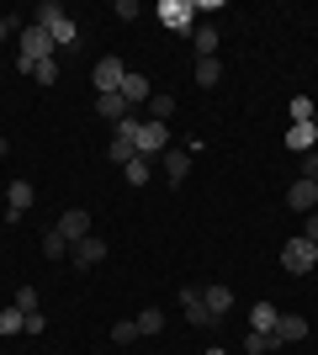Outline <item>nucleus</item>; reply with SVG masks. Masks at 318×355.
<instances>
[{
    "mask_svg": "<svg viewBox=\"0 0 318 355\" xmlns=\"http://www.w3.org/2000/svg\"><path fill=\"white\" fill-rule=\"evenodd\" d=\"M16 43H21V74H32L37 69V64L43 59H53V53H59V48H53V37H48V27H37V21H27V27L16 32Z\"/></svg>",
    "mask_w": 318,
    "mask_h": 355,
    "instance_id": "nucleus-1",
    "label": "nucleus"
},
{
    "mask_svg": "<svg viewBox=\"0 0 318 355\" xmlns=\"http://www.w3.org/2000/svg\"><path fill=\"white\" fill-rule=\"evenodd\" d=\"M281 266H287L292 276H308V270L318 266V244H308L303 234H292L287 244H281Z\"/></svg>",
    "mask_w": 318,
    "mask_h": 355,
    "instance_id": "nucleus-2",
    "label": "nucleus"
},
{
    "mask_svg": "<svg viewBox=\"0 0 318 355\" xmlns=\"http://www.w3.org/2000/svg\"><path fill=\"white\" fill-rule=\"evenodd\" d=\"M170 144H175V138H170V122H143V128H138V159H159Z\"/></svg>",
    "mask_w": 318,
    "mask_h": 355,
    "instance_id": "nucleus-3",
    "label": "nucleus"
},
{
    "mask_svg": "<svg viewBox=\"0 0 318 355\" xmlns=\"http://www.w3.org/2000/svg\"><path fill=\"white\" fill-rule=\"evenodd\" d=\"M91 80H96V96H117L122 80H127V64H122V59H96Z\"/></svg>",
    "mask_w": 318,
    "mask_h": 355,
    "instance_id": "nucleus-4",
    "label": "nucleus"
},
{
    "mask_svg": "<svg viewBox=\"0 0 318 355\" xmlns=\"http://www.w3.org/2000/svg\"><path fill=\"white\" fill-rule=\"evenodd\" d=\"M191 16H197V0H159V21L170 32H191Z\"/></svg>",
    "mask_w": 318,
    "mask_h": 355,
    "instance_id": "nucleus-5",
    "label": "nucleus"
},
{
    "mask_svg": "<svg viewBox=\"0 0 318 355\" xmlns=\"http://www.w3.org/2000/svg\"><path fill=\"white\" fill-rule=\"evenodd\" d=\"M159 170H165V180H170V186H181V180L191 175V154H186L181 144H170L165 154H159Z\"/></svg>",
    "mask_w": 318,
    "mask_h": 355,
    "instance_id": "nucleus-6",
    "label": "nucleus"
},
{
    "mask_svg": "<svg viewBox=\"0 0 318 355\" xmlns=\"http://www.w3.org/2000/svg\"><path fill=\"white\" fill-rule=\"evenodd\" d=\"M287 207H292V212H303V218H308V212L318 207V180H303V175H297V180L287 186Z\"/></svg>",
    "mask_w": 318,
    "mask_h": 355,
    "instance_id": "nucleus-7",
    "label": "nucleus"
},
{
    "mask_svg": "<svg viewBox=\"0 0 318 355\" xmlns=\"http://www.w3.org/2000/svg\"><path fill=\"white\" fill-rule=\"evenodd\" d=\"M53 228H59L69 244H80V239H91V212H85V207H69L59 223H53Z\"/></svg>",
    "mask_w": 318,
    "mask_h": 355,
    "instance_id": "nucleus-8",
    "label": "nucleus"
},
{
    "mask_svg": "<svg viewBox=\"0 0 318 355\" xmlns=\"http://www.w3.org/2000/svg\"><path fill=\"white\" fill-rule=\"evenodd\" d=\"M308 329H313V324H308L303 313H281V324H276V329H271V334H276V340H281V350H287V345H297V340H308Z\"/></svg>",
    "mask_w": 318,
    "mask_h": 355,
    "instance_id": "nucleus-9",
    "label": "nucleus"
},
{
    "mask_svg": "<svg viewBox=\"0 0 318 355\" xmlns=\"http://www.w3.org/2000/svg\"><path fill=\"white\" fill-rule=\"evenodd\" d=\"M27 207H32V180H11V191H6V223H21Z\"/></svg>",
    "mask_w": 318,
    "mask_h": 355,
    "instance_id": "nucleus-10",
    "label": "nucleus"
},
{
    "mask_svg": "<svg viewBox=\"0 0 318 355\" xmlns=\"http://www.w3.org/2000/svg\"><path fill=\"white\" fill-rule=\"evenodd\" d=\"M101 260H106V239H80V244H75V270H96V266H101Z\"/></svg>",
    "mask_w": 318,
    "mask_h": 355,
    "instance_id": "nucleus-11",
    "label": "nucleus"
},
{
    "mask_svg": "<svg viewBox=\"0 0 318 355\" xmlns=\"http://www.w3.org/2000/svg\"><path fill=\"white\" fill-rule=\"evenodd\" d=\"M287 148H292V154H313V148H318V128H313V122H292V128H287Z\"/></svg>",
    "mask_w": 318,
    "mask_h": 355,
    "instance_id": "nucleus-12",
    "label": "nucleus"
},
{
    "mask_svg": "<svg viewBox=\"0 0 318 355\" xmlns=\"http://www.w3.org/2000/svg\"><path fill=\"white\" fill-rule=\"evenodd\" d=\"M117 96H122V101H127V106H138V101L149 106L154 85H149V80H143V74H133V69H127V80H122V90H117Z\"/></svg>",
    "mask_w": 318,
    "mask_h": 355,
    "instance_id": "nucleus-13",
    "label": "nucleus"
},
{
    "mask_svg": "<svg viewBox=\"0 0 318 355\" xmlns=\"http://www.w3.org/2000/svg\"><path fill=\"white\" fill-rule=\"evenodd\" d=\"M181 308H186V318H191L197 329L212 324V313H207V302H202V292H191V286H181Z\"/></svg>",
    "mask_w": 318,
    "mask_h": 355,
    "instance_id": "nucleus-14",
    "label": "nucleus"
},
{
    "mask_svg": "<svg viewBox=\"0 0 318 355\" xmlns=\"http://www.w3.org/2000/svg\"><path fill=\"white\" fill-rule=\"evenodd\" d=\"M202 302H207V313H212V324H218V318H223V313L233 308V292H228V286L218 282V286H207V292H202Z\"/></svg>",
    "mask_w": 318,
    "mask_h": 355,
    "instance_id": "nucleus-15",
    "label": "nucleus"
},
{
    "mask_svg": "<svg viewBox=\"0 0 318 355\" xmlns=\"http://www.w3.org/2000/svg\"><path fill=\"white\" fill-rule=\"evenodd\" d=\"M276 324H281V313H276V302H255V308H249V329H255V334H271Z\"/></svg>",
    "mask_w": 318,
    "mask_h": 355,
    "instance_id": "nucleus-16",
    "label": "nucleus"
},
{
    "mask_svg": "<svg viewBox=\"0 0 318 355\" xmlns=\"http://www.w3.org/2000/svg\"><path fill=\"white\" fill-rule=\"evenodd\" d=\"M48 37H53V48H75V43H80V27L64 16V21H53V27H48Z\"/></svg>",
    "mask_w": 318,
    "mask_h": 355,
    "instance_id": "nucleus-17",
    "label": "nucleus"
},
{
    "mask_svg": "<svg viewBox=\"0 0 318 355\" xmlns=\"http://www.w3.org/2000/svg\"><path fill=\"white\" fill-rule=\"evenodd\" d=\"M122 175H127V186H149V180H154V159H133V164H122Z\"/></svg>",
    "mask_w": 318,
    "mask_h": 355,
    "instance_id": "nucleus-18",
    "label": "nucleus"
},
{
    "mask_svg": "<svg viewBox=\"0 0 318 355\" xmlns=\"http://www.w3.org/2000/svg\"><path fill=\"white\" fill-rule=\"evenodd\" d=\"M96 112H101L106 122H122L127 117V101H122V96H96Z\"/></svg>",
    "mask_w": 318,
    "mask_h": 355,
    "instance_id": "nucleus-19",
    "label": "nucleus"
},
{
    "mask_svg": "<svg viewBox=\"0 0 318 355\" xmlns=\"http://www.w3.org/2000/svg\"><path fill=\"white\" fill-rule=\"evenodd\" d=\"M170 117H175V96H165V90L149 96V122H170Z\"/></svg>",
    "mask_w": 318,
    "mask_h": 355,
    "instance_id": "nucleus-20",
    "label": "nucleus"
},
{
    "mask_svg": "<svg viewBox=\"0 0 318 355\" xmlns=\"http://www.w3.org/2000/svg\"><path fill=\"white\" fill-rule=\"evenodd\" d=\"M271 350H281V340H276V334H255V329H249V340H244V355H271Z\"/></svg>",
    "mask_w": 318,
    "mask_h": 355,
    "instance_id": "nucleus-21",
    "label": "nucleus"
},
{
    "mask_svg": "<svg viewBox=\"0 0 318 355\" xmlns=\"http://www.w3.org/2000/svg\"><path fill=\"white\" fill-rule=\"evenodd\" d=\"M197 59H218V27H197Z\"/></svg>",
    "mask_w": 318,
    "mask_h": 355,
    "instance_id": "nucleus-22",
    "label": "nucleus"
},
{
    "mask_svg": "<svg viewBox=\"0 0 318 355\" xmlns=\"http://www.w3.org/2000/svg\"><path fill=\"white\" fill-rule=\"evenodd\" d=\"M106 159H112V164H133V159H138V148L127 144V138H112V144H106Z\"/></svg>",
    "mask_w": 318,
    "mask_h": 355,
    "instance_id": "nucleus-23",
    "label": "nucleus"
},
{
    "mask_svg": "<svg viewBox=\"0 0 318 355\" xmlns=\"http://www.w3.org/2000/svg\"><path fill=\"white\" fill-rule=\"evenodd\" d=\"M287 112H292V122H313L318 101H313V96H292V101H287Z\"/></svg>",
    "mask_w": 318,
    "mask_h": 355,
    "instance_id": "nucleus-24",
    "label": "nucleus"
},
{
    "mask_svg": "<svg viewBox=\"0 0 318 355\" xmlns=\"http://www.w3.org/2000/svg\"><path fill=\"white\" fill-rule=\"evenodd\" d=\"M218 80H223V64L218 59H197V85L207 90V85H218Z\"/></svg>",
    "mask_w": 318,
    "mask_h": 355,
    "instance_id": "nucleus-25",
    "label": "nucleus"
},
{
    "mask_svg": "<svg viewBox=\"0 0 318 355\" xmlns=\"http://www.w3.org/2000/svg\"><path fill=\"white\" fill-rule=\"evenodd\" d=\"M32 21H37V27H53V21H64V6L59 0H43V6L32 11Z\"/></svg>",
    "mask_w": 318,
    "mask_h": 355,
    "instance_id": "nucleus-26",
    "label": "nucleus"
},
{
    "mask_svg": "<svg viewBox=\"0 0 318 355\" xmlns=\"http://www.w3.org/2000/svg\"><path fill=\"white\" fill-rule=\"evenodd\" d=\"M133 324H138V334H159V329H165V313H159V308H143Z\"/></svg>",
    "mask_w": 318,
    "mask_h": 355,
    "instance_id": "nucleus-27",
    "label": "nucleus"
},
{
    "mask_svg": "<svg viewBox=\"0 0 318 355\" xmlns=\"http://www.w3.org/2000/svg\"><path fill=\"white\" fill-rule=\"evenodd\" d=\"M64 250H69V239H64L59 228H48V234H43V254H48V260H64Z\"/></svg>",
    "mask_w": 318,
    "mask_h": 355,
    "instance_id": "nucleus-28",
    "label": "nucleus"
},
{
    "mask_svg": "<svg viewBox=\"0 0 318 355\" xmlns=\"http://www.w3.org/2000/svg\"><path fill=\"white\" fill-rule=\"evenodd\" d=\"M21 329H27V313H21V308H6V313H0V334H21Z\"/></svg>",
    "mask_w": 318,
    "mask_h": 355,
    "instance_id": "nucleus-29",
    "label": "nucleus"
},
{
    "mask_svg": "<svg viewBox=\"0 0 318 355\" xmlns=\"http://www.w3.org/2000/svg\"><path fill=\"white\" fill-rule=\"evenodd\" d=\"M32 80H37V85H59V59H43L32 69Z\"/></svg>",
    "mask_w": 318,
    "mask_h": 355,
    "instance_id": "nucleus-30",
    "label": "nucleus"
},
{
    "mask_svg": "<svg viewBox=\"0 0 318 355\" xmlns=\"http://www.w3.org/2000/svg\"><path fill=\"white\" fill-rule=\"evenodd\" d=\"M112 340H117V345H133V340H138V324H133V318H117V329H112Z\"/></svg>",
    "mask_w": 318,
    "mask_h": 355,
    "instance_id": "nucleus-31",
    "label": "nucleus"
},
{
    "mask_svg": "<svg viewBox=\"0 0 318 355\" xmlns=\"http://www.w3.org/2000/svg\"><path fill=\"white\" fill-rule=\"evenodd\" d=\"M11 308H21V313H37V286H21V292H16V302Z\"/></svg>",
    "mask_w": 318,
    "mask_h": 355,
    "instance_id": "nucleus-32",
    "label": "nucleus"
},
{
    "mask_svg": "<svg viewBox=\"0 0 318 355\" xmlns=\"http://www.w3.org/2000/svg\"><path fill=\"white\" fill-rule=\"evenodd\" d=\"M133 16H143V6L138 0H117V21H133Z\"/></svg>",
    "mask_w": 318,
    "mask_h": 355,
    "instance_id": "nucleus-33",
    "label": "nucleus"
},
{
    "mask_svg": "<svg viewBox=\"0 0 318 355\" xmlns=\"http://www.w3.org/2000/svg\"><path fill=\"white\" fill-rule=\"evenodd\" d=\"M303 180H318V148H313V154H303Z\"/></svg>",
    "mask_w": 318,
    "mask_h": 355,
    "instance_id": "nucleus-34",
    "label": "nucleus"
},
{
    "mask_svg": "<svg viewBox=\"0 0 318 355\" xmlns=\"http://www.w3.org/2000/svg\"><path fill=\"white\" fill-rule=\"evenodd\" d=\"M43 329H48L43 313H27V329H21V334H43Z\"/></svg>",
    "mask_w": 318,
    "mask_h": 355,
    "instance_id": "nucleus-35",
    "label": "nucleus"
},
{
    "mask_svg": "<svg viewBox=\"0 0 318 355\" xmlns=\"http://www.w3.org/2000/svg\"><path fill=\"white\" fill-rule=\"evenodd\" d=\"M303 239H308V244H318V212H308V223H303Z\"/></svg>",
    "mask_w": 318,
    "mask_h": 355,
    "instance_id": "nucleus-36",
    "label": "nucleus"
},
{
    "mask_svg": "<svg viewBox=\"0 0 318 355\" xmlns=\"http://www.w3.org/2000/svg\"><path fill=\"white\" fill-rule=\"evenodd\" d=\"M11 32H21V21H16V16H0V43H6Z\"/></svg>",
    "mask_w": 318,
    "mask_h": 355,
    "instance_id": "nucleus-37",
    "label": "nucleus"
},
{
    "mask_svg": "<svg viewBox=\"0 0 318 355\" xmlns=\"http://www.w3.org/2000/svg\"><path fill=\"white\" fill-rule=\"evenodd\" d=\"M6 154H11V144H6V138H0V159H6Z\"/></svg>",
    "mask_w": 318,
    "mask_h": 355,
    "instance_id": "nucleus-38",
    "label": "nucleus"
},
{
    "mask_svg": "<svg viewBox=\"0 0 318 355\" xmlns=\"http://www.w3.org/2000/svg\"><path fill=\"white\" fill-rule=\"evenodd\" d=\"M207 355H228V350H218V345H212V350H207Z\"/></svg>",
    "mask_w": 318,
    "mask_h": 355,
    "instance_id": "nucleus-39",
    "label": "nucleus"
},
{
    "mask_svg": "<svg viewBox=\"0 0 318 355\" xmlns=\"http://www.w3.org/2000/svg\"><path fill=\"white\" fill-rule=\"evenodd\" d=\"M313 128H318V112H313Z\"/></svg>",
    "mask_w": 318,
    "mask_h": 355,
    "instance_id": "nucleus-40",
    "label": "nucleus"
}]
</instances>
